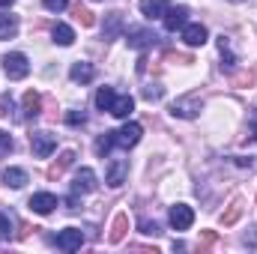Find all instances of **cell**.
Wrapping results in <instances>:
<instances>
[{"mask_svg":"<svg viewBox=\"0 0 257 254\" xmlns=\"http://www.w3.org/2000/svg\"><path fill=\"white\" fill-rule=\"evenodd\" d=\"M200 111H203V99L197 93H189L171 105V117H177V120H194Z\"/></svg>","mask_w":257,"mask_h":254,"instance_id":"6da1fadb","label":"cell"},{"mask_svg":"<svg viewBox=\"0 0 257 254\" xmlns=\"http://www.w3.org/2000/svg\"><path fill=\"white\" fill-rule=\"evenodd\" d=\"M3 72H6L9 81H21V78H27V72H30V60H27V54H21V51L6 54V57H3Z\"/></svg>","mask_w":257,"mask_h":254,"instance_id":"7a4b0ae2","label":"cell"},{"mask_svg":"<svg viewBox=\"0 0 257 254\" xmlns=\"http://www.w3.org/2000/svg\"><path fill=\"white\" fill-rule=\"evenodd\" d=\"M30 150H33L36 159H48L57 150V138L51 132H33L30 135Z\"/></svg>","mask_w":257,"mask_h":254,"instance_id":"3957f363","label":"cell"},{"mask_svg":"<svg viewBox=\"0 0 257 254\" xmlns=\"http://www.w3.org/2000/svg\"><path fill=\"white\" fill-rule=\"evenodd\" d=\"M156 33L153 30H147V27H128L126 30V42L128 48H135V51H147V48H153L156 45Z\"/></svg>","mask_w":257,"mask_h":254,"instance_id":"277c9868","label":"cell"},{"mask_svg":"<svg viewBox=\"0 0 257 254\" xmlns=\"http://www.w3.org/2000/svg\"><path fill=\"white\" fill-rule=\"evenodd\" d=\"M162 24H165L168 33L183 30V27L189 24V9H186V6H168V12L162 15Z\"/></svg>","mask_w":257,"mask_h":254,"instance_id":"5b68a950","label":"cell"},{"mask_svg":"<svg viewBox=\"0 0 257 254\" xmlns=\"http://www.w3.org/2000/svg\"><path fill=\"white\" fill-rule=\"evenodd\" d=\"M57 194H51V191H36L30 200H27V206H30V212H36V215H48V212H54L57 209Z\"/></svg>","mask_w":257,"mask_h":254,"instance_id":"8992f818","label":"cell"},{"mask_svg":"<svg viewBox=\"0 0 257 254\" xmlns=\"http://www.w3.org/2000/svg\"><path fill=\"white\" fill-rule=\"evenodd\" d=\"M141 135H144V126L132 120V123H126L123 129H117V132H114V144H117V147H123V150H128V147H135V144L141 141Z\"/></svg>","mask_w":257,"mask_h":254,"instance_id":"52a82bcc","label":"cell"},{"mask_svg":"<svg viewBox=\"0 0 257 254\" xmlns=\"http://www.w3.org/2000/svg\"><path fill=\"white\" fill-rule=\"evenodd\" d=\"M99 189V183H96V171L93 168H81L78 174H75V183H72V191L75 194H93V191Z\"/></svg>","mask_w":257,"mask_h":254,"instance_id":"ba28073f","label":"cell"},{"mask_svg":"<svg viewBox=\"0 0 257 254\" xmlns=\"http://www.w3.org/2000/svg\"><path fill=\"white\" fill-rule=\"evenodd\" d=\"M192 224H194V209L189 203L171 206V227H174V230H189Z\"/></svg>","mask_w":257,"mask_h":254,"instance_id":"9c48e42d","label":"cell"},{"mask_svg":"<svg viewBox=\"0 0 257 254\" xmlns=\"http://www.w3.org/2000/svg\"><path fill=\"white\" fill-rule=\"evenodd\" d=\"M126 177H128V159H111L108 174H105V183H108L111 189H120V186L126 183Z\"/></svg>","mask_w":257,"mask_h":254,"instance_id":"30bf717a","label":"cell"},{"mask_svg":"<svg viewBox=\"0 0 257 254\" xmlns=\"http://www.w3.org/2000/svg\"><path fill=\"white\" fill-rule=\"evenodd\" d=\"M84 245V233H81V227H66L57 233V248L60 251H78Z\"/></svg>","mask_w":257,"mask_h":254,"instance_id":"8fae6325","label":"cell"},{"mask_svg":"<svg viewBox=\"0 0 257 254\" xmlns=\"http://www.w3.org/2000/svg\"><path fill=\"white\" fill-rule=\"evenodd\" d=\"M206 39H209V30H206L203 24H186V27H183V42H186L189 48L206 45Z\"/></svg>","mask_w":257,"mask_h":254,"instance_id":"7c38bea8","label":"cell"},{"mask_svg":"<svg viewBox=\"0 0 257 254\" xmlns=\"http://www.w3.org/2000/svg\"><path fill=\"white\" fill-rule=\"evenodd\" d=\"M132 111H135V99H132V96H114V102H111V108H108V114L117 117V120H128Z\"/></svg>","mask_w":257,"mask_h":254,"instance_id":"4fadbf2b","label":"cell"},{"mask_svg":"<svg viewBox=\"0 0 257 254\" xmlns=\"http://www.w3.org/2000/svg\"><path fill=\"white\" fill-rule=\"evenodd\" d=\"M21 108H24V117L30 120V117H39L42 114V96L36 93V90H27L24 96H21Z\"/></svg>","mask_w":257,"mask_h":254,"instance_id":"5bb4252c","label":"cell"},{"mask_svg":"<svg viewBox=\"0 0 257 254\" xmlns=\"http://www.w3.org/2000/svg\"><path fill=\"white\" fill-rule=\"evenodd\" d=\"M93 75H96V69H93V63H87V60H78V63H72V69H69V78L75 84H90Z\"/></svg>","mask_w":257,"mask_h":254,"instance_id":"9a60e30c","label":"cell"},{"mask_svg":"<svg viewBox=\"0 0 257 254\" xmlns=\"http://www.w3.org/2000/svg\"><path fill=\"white\" fill-rule=\"evenodd\" d=\"M242 209H245V200H242V197H233V200H230V206H227V209L221 212V218H218V221H221L224 227H233V224L239 221Z\"/></svg>","mask_w":257,"mask_h":254,"instance_id":"2e32d148","label":"cell"},{"mask_svg":"<svg viewBox=\"0 0 257 254\" xmlns=\"http://www.w3.org/2000/svg\"><path fill=\"white\" fill-rule=\"evenodd\" d=\"M168 0H141V15L144 18H150V21H156V18H162L165 12H168Z\"/></svg>","mask_w":257,"mask_h":254,"instance_id":"e0dca14e","label":"cell"},{"mask_svg":"<svg viewBox=\"0 0 257 254\" xmlns=\"http://www.w3.org/2000/svg\"><path fill=\"white\" fill-rule=\"evenodd\" d=\"M120 33H123V12H111V15H108V21H105L102 39H105V42H111V39H117Z\"/></svg>","mask_w":257,"mask_h":254,"instance_id":"ac0fdd59","label":"cell"},{"mask_svg":"<svg viewBox=\"0 0 257 254\" xmlns=\"http://www.w3.org/2000/svg\"><path fill=\"white\" fill-rule=\"evenodd\" d=\"M72 162H75V150H66V153H60V156H57V162L48 168V177H51V180L63 177V171H66V168H72Z\"/></svg>","mask_w":257,"mask_h":254,"instance_id":"d6986e66","label":"cell"},{"mask_svg":"<svg viewBox=\"0 0 257 254\" xmlns=\"http://www.w3.org/2000/svg\"><path fill=\"white\" fill-rule=\"evenodd\" d=\"M218 51H221V69L230 75V72L236 69V54L230 51V42H227V36H221V39H218Z\"/></svg>","mask_w":257,"mask_h":254,"instance_id":"ffe728a7","label":"cell"},{"mask_svg":"<svg viewBox=\"0 0 257 254\" xmlns=\"http://www.w3.org/2000/svg\"><path fill=\"white\" fill-rule=\"evenodd\" d=\"M126 230H128V215L126 212H117L114 215V224H111V242H123V236H126Z\"/></svg>","mask_w":257,"mask_h":254,"instance_id":"44dd1931","label":"cell"},{"mask_svg":"<svg viewBox=\"0 0 257 254\" xmlns=\"http://www.w3.org/2000/svg\"><path fill=\"white\" fill-rule=\"evenodd\" d=\"M3 183L12 186V189H21V186H27V171L24 168H6L3 171Z\"/></svg>","mask_w":257,"mask_h":254,"instance_id":"7402d4cb","label":"cell"},{"mask_svg":"<svg viewBox=\"0 0 257 254\" xmlns=\"http://www.w3.org/2000/svg\"><path fill=\"white\" fill-rule=\"evenodd\" d=\"M18 33V18L9 12H0V39H12Z\"/></svg>","mask_w":257,"mask_h":254,"instance_id":"603a6c76","label":"cell"},{"mask_svg":"<svg viewBox=\"0 0 257 254\" xmlns=\"http://www.w3.org/2000/svg\"><path fill=\"white\" fill-rule=\"evenodd\" d=\"M51 33H54V42H57V45H63V48H69V45L75 42V30H72L69 24H54V30H51Z\"/></svg>","mask_w":257,"mask_h":254,"instance_id":"cb8c5ba5","label":"cell"},{"mask_svg":"<svg viewBox=\"0 0 257 254\" xmlns=\"http://www.w3.org/2000/svg\"><path fill=\"white\" fill-rule=\"evenodd\" d=\"M114 147H117V144H114V132H105V135H99V141H96V156L105 159Z\"/></svg>","mask_w":257,"mask_h":254,"instance_id":"d4e9b609","label":"cell"},{"mask_svg":"<svg viewBox=\"0 0 257 254\" xmlns=\"http://www.w3.org/2000/svg\"><path fill=\"white\" fill-rule=\"evenodd\" d=\"M12 227H15V215L0 209V239H12Z\"/></svg>","mask_w":257,"mask_h":254,"instance_id":"484cf974","label":"cell"},{"mask_svg":"<svg viewBox=\"0 0 257 254\" xmlns=\"http://www.w3.org/2000/svg\"><path fill=\"white\" fill-rule=\"evenodd\" d=\"M114 96H117V93H114L111 87H99V93H96V108H99V111H108L111 102H114Z\"/></svg>","mask_w":257,"mask_h":254,"instance_id":"4316f807","label":"cell"},{"mask_svg":"<svg viewBox=\"0 0 257 254\" xmlns=\"http://www.w3.org/2000/svg\"><path fill=\"white\" fill-rule=\"evenodd\" d=\"M72 12H75V18H78V21H81L84 27H93V24H96V18H93V12H90L87 6H81V3H78V6H75Z\"/></svg>","mask_w":257,"mask_h":254,"instance_id":"83f0119b","label":"cell"},{"mask_svg":"<svg viewBox=\"0 0 257 254\" xmlns=\"http://www.w3.org/2000/svg\"><path fill=\"white\" fill-rule=\"evenodd\" d=\"M138 230L141 233H147V236H159L162 230H159V224L156 221H150V218H138Z\"/></svg>","mask_w":257,"mask_h":254,"instance_id":"f1b7e54d","label":"cell"},{"mask_svg":"<svg viewBox=\"0 0 257 254\" xmlns=\"http://www.w3.org/2000/svg\"><path fill=\"white\" fill-rule=\"evenodd\" d=\"M215 242H218V233H215V230H203V233H200V251H209Z\"/></svg>","mask_w":257,"mask_h":254,"instance_id":"f546056e","label":"cell"},{"mask_svg":"<svg viewBox=\"0 0 257 254\" xmlns=\"http://www.w3.org/2000/svg\"><path fill=\"white\" fill-rule=\"evenodd\" d=\"M66 123H69V126H84V123H87V114L75 108V111H69V114H66Z\"/></svg>","mask_w":257,"mask_h":254,"instance_id":"4dcf8cb0","label":"cell"},{"mask_svg":"<svg viewBox=\"0 0 257 254\" xmlns=\"http://www.w3.org/2000/svg\"><path fill=\"white\" fill-rule=\"evenodd\" d=\"M9 150H12V135H9V132H3V129H0V156H6V153H9Z\"/></svg>","mask_w":257,"mask_h":254,"instance_id":"1f68e13d","label":"cell"},{"mask_svg":"<svg viewBox=\"0 0 257 254\" xmlns=\"http://www.w3.org/2000/svg\"><path fill=\"white\" fill-rule=\"evenodd\" d=\"M144 99L147 102H159L162 99V87H144Z\"/></svg>","mask_w":257,"mask_h":254,"instance_id":"d6a6232c","label":"cell"},{"mask_svg":"<svg viewBox=\"0 0 257 254\" xmlns=\"http://www.w3.org/2000/svg\"><path fill=\"white\" fill-rule=\"evenodd\" d=\"M42 6H45V9H51V12H60V9L69 6V0H42Z\"/></svg>","mask_w":257,"mask_h":254,"instance_id":"836d02e7","label":"cell"},{"mask_svg":"<svg viewBox=\"0 0 257 254\" xmlns=\"http://www.w3.org/2000/svg\"><path fill=\"white\" fill-rule=\"evenodd\" d=\"M242 242H245V248L257 251V224L251 227V230H248V233H245V239H242Z\"/></svg>","mask_w":257,"mask_h":254,"instance_id":"e575fe53","label":"cell"},{"mask_svg":"<svg viewBox=\"0 0 257 254\" xmlns=\"http://www.w3.org/2000/svg\"><path fill=\"white\" fill-rule=\"evenodd\" d=\"M78 203H81V194H75V191H72V194L66 197V209H72V212H75V209H78Z\"/></svg>","mask_w":257,"mask_h":254,"instance_id":"d590c367","label":"cell"},{"mask_svg":"<svg viewBox=\"0 0 257 254\" xmlns=\"http://www.w3.org/2000/svg\"><path fill=\"white\" fill-rule=\"evenodd\" d=\"M233 162H236L239 168H257V162H254V159H245V156H236Z\"/></svg>","mask_w":257,"mask_h":254,"instance_id":"8d00e7d4","label":"cell"},{"mask_svg":"<svg viewBox=\"0 0 257 254\" xmlns=\"http://www.w3.org/2000/svg\"><path fill=\"white\" fill-rule=\"evenodd\" d=\"M254 141H257V123H251L248 132H245V144H254Z\"/></svg>","mask_w":257,"mask_h":254,"instance_id":"74e56055","label":"cell"},{"mask_svg":"<svg viewBox=\"0 0 257 254\" xmlns=\"http://www.w3.org/2000/svg\"><path fill=\"white\" fill-rule=\"evenodd\" d=\"M3 6H12V0H0V9H3Z\"/></svg>","mask_w":257,"mask_h":254,"instance_id":"f35d334b","label":"cell"},{"mask_svg":"<svg viewBox=\"0 0 257 254\" xmlns=\"http://www.w3.org/2000/svg\"><path fill=\"white\" fill-rule=\"evenodd\" d=\"M0 114H3V105H0Z\"/></svg>","mask_w":257,"mask_h":254,"instance_id":"ab89813d","label":"cell"},{"mask_svg":"<svg viewBox=\"0 0 257 254\" xmlns=\"http://www.w3.org/2000/svg\"><path fill=\"white\" fill-rule=\"evenodd\" d=\"M233 3H242V0H233Z\"/></svg>","mask_w":257,"mask_h":254,"instance_id":"60d3db41","label":"cell"}]
</instances>
